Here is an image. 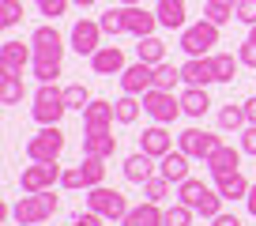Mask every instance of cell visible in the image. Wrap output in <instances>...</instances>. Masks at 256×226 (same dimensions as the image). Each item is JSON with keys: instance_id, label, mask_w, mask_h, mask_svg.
<instances>
[{"instance_id": "4fadbf2b", "label": "cell", "mask_w": 256, "mask_h": 226, "mask_svg": "<svg viewBox=\"0 0 256 226\" xmlns=\"http://www.w3.org/2000/svg\"><path fill=\"white\" fill-rule=\"evenodd\" d=\"M113 121H117V110H113V102H106V98H90V106L83 110V132L113 128Z\"/></svg>"}, {"instance_id": "d590c367", "label": "cell", "mask_w": 256, "mask_h": 226, "mask_svg": "<svg viewBox=\"0 0 256 226\" xmlns=\"http://www.w3.org/2000/svg\"><path fill=\"white\" fill-rule=\"evenodd\" d=\"M196 215H204V218L222 215V192H218V188H208V192L200 196V204H196Z\"/></svg>"}, {"instance_id": "c3c4849f", "label": "cell", "mask_w": 256, "mask_h": 226, "mask_svg": "<svg viewBox=\"0 0 256 226\" xmlns=\"http://www.w3.org/2000/svg\"><path fill=\"white\" fill-rule=\"evenodd\" d=\"M211 222H215V226H241V218H238V215H226V211H222V215H215Z\"/></svg>"}, {"instance_id": "7bdbcfd3", "label": "cell", "mask_w": 256, "mask_h": 226, "mask_svg": "<svg viewBox=\"0 0 256 226\" xmlns=\"http://www.w3.org/2000/svg\"><path fill=\"white\" fill-rule=\"evenodd\" d=\"M234 12H238V23H245V26L256 23V0H238Z\"/></svg>"}, {"instance_id": "74e56055", "label": "cell", "mask_w": 256, "mask_h": 226, "mask_svg": "<svg viewBox=\"0 0 256 226\" xmlns=\"http://www.w3.org/2000/svg\"><path fill=\"white\" fill-rule=\"evenodd\" d=\"M170 185H174V181H166L162 174H154L151 181H144V200H154V204H162V200L170 196Z\"/></svg>"}, {"instance_id": "4316f807", "label": "cell", "mask_w": 256, "mask_h": 226, "mask_svg": "<svg viewBox=\"0 0 256 226\" xmlns=\"http://www.w3.org/2000/svg\"><path fill=\"white\" fill-rule=\"evenodd\" d=\"M215 188L222 192V200H245L252 185H248V178L238 170V174H230V178H218V181H215Z\"/></svg>"}, {"instance_id": "f5cc1de1", "label": "cell", "mask_w": 256, "mask_h": 226, "mask_svg": "<svg viewBox=\"0 0 256 226\" xmlns=\"http://www.w3.org/2000/svg\"><path fill=\"white\" fill-rule=\"evenodd\" d=\"M248 42H256V23H252V26H248Z\"/></svg>"}, {"instance_id": "5bb4252c", "label": "cell", "mask_w": 256, "mask_h": 226, "mask_svg": "<svg viewBox=\"0 0 256 226\" xmlns=\"http://www.w3.org/2000/svg\"><path fill=\"white\" fill-rule=\"evenodd\" d=\"M124 26H128L132 38H147V34L158 30V16L140 8V4H124Z\"/></svg>"}, {"instance_id": "30bf717a", "label": "cell", "mask_w": 256, "mask_h": 226, "mask_svg": "<svg viewBox=\"0 0 256 226\" xmlns=\"http://www.w3.org/2000/svg\"><path fill=\"white\" fill-rule=\"evenodd\" d=\"M30 46H34V60H60L64 56V38H60V30L56 26H38V30L30 34Z\"/></svg>"}, {"instance_id": "ab89813d", "label": "cell", "mask_w": 256, "mask_h": 226, "mask_svg": "<svg viewBox=\"0 0 256 226\" xmlns=\"http://www.w3.org/2000/svg\"><path fill=\"white\" fill-rule=\"evenodd\" d=\"M0 23H4V30L19 26L23 23V4H19V0H4V4H0Z\"/></svg>"}, {"instance_id": "cb8c5ba5", "label": "cell", "mask_w": 256, "mask_h": 226, "mask_svg": "<svg viewBox=\"0 0 256 226\" xmlns=\"http://www.w3.org/2000/svg\"><path fill=\"white\" fill-rule=\"evenodd\" d=\"M162 215H166V211L154 200H144L140 208H128V215L120 218V226H162Z\"/></svg>"}, {"instance_id": "7dc6e473", "label": "cell", "mask_w": 256, "mask_h": 226, "mask_svg": "<svg viewBox=\"0 0 256 226\" xmlns=\"http://www.w3.org/2000/svg\"><path fill=\"white\" fill-rule=\"evenodd\" d=\"M102 222H106V218L98 215V211H90V208L83 211V215H76V218H72V226H102Z\"/></svg>"}, {"instance_id": "4dcf8cb0", "label": "cell", "mask_w": 256, "mask_h": 226, "mask_svg": "<svg viewBox=\"0 0 256 226\" xmlns=\"http://www.w3.org/2000/svg\"><path fill=\"white\" fill-rule=\"evenodd\" d=\"M245 124H248L245 106H222V110H218V128H226V132H241Z\"/></svg>"}, {"instance_id": "ba28073f", "label": "cell", "mask_w": 256, "mask_h": 226, "mask_svg": "<svg viewBox=\"0 0 256 226\" xmlns=\"http://www.w3.org/2000/svg\"><path fill=\"white\" fill-rule=\"evenodd\" d=\"M102 34H106L102 23H94V19H80V23L72 26V34H68V46H72L80 56L90 60V56L102 49Z\"/></svg>"}, {"instance_id": "277c9868", "label": "cell", "mask_w": 256, "mask_h": 226, "mask_svg": "<svg viewBox=\"0 0 256 226\" xmlns=\"http://www.w3.org/2000/svg\"><path fill=\"white\" fill-rule=\"evenodd\" d=\"M177 46H181L188 56H208L211 49L218 46V23H211V19H200V23L184 26Z\"/></svg>"}, {"instance_id": "2e32d148", "label": "cell", "mask_w": 256, "mask_h": 226, "mask_svg": "<svg viewBox=\"0 0 256 226\" xmlns=\"http://www.w3.org/2000/svg\"><path fill=\"white\" fill-rule=\"evenodd\" d=\"M241 154H245V151H238V147L222 144L208 162H204V166L211 170V178H215V181H218V178H230V174H238V170H241Z\"/></svg>"}, {"instance_id": "f907efd6", "label": "cell", "mask_w": 256, "mask_h": 226, "mask_svg": "<svg viewBox=\"0 0 256 226\" xmlns=\"http://www.w3.org/2000/svg\"><path fill=\"white\" fill-rule=\"evenodd\" d=\"M245 208H248V215H252V218H256V185H252V188H248V196H245Z\"/></svg>"}, {"instance_id": "7c38bea8", "label": "cell", "mask_w": 256, "mask_h": 226, "mask_svg": "<svg viewBox=\"0 0 256 226\" xmlns=\"http://www.w3.org/2000/svg\"><path fill=\"white\" fill-rule=\"evenodd\" d=\"M181 83L184 87H211V83H218L211 56H188L181 64Z\"/></svg>"}, {"instance_id": "8fae6325", "label": "cell", "mask_w": 256, "mask_h": 226, "mask_svg": "<svg viewBox=\"0 0 256 226\" xmlns=\"http://www.w3.org/2000/svg\"><path fill=\"white\" fill-rule=\"evenodd\" d=\"M151 87H154V64L136 60V64H128L124 72H120V90H124V94H140L144 98Z\"/></svg>"}, {"instance_id": "f546056e", "label": "cell", "mask_w": 256, "mask_h": 226, "mask_svg": "<svg viewBox=\"0 0 256 226\" xmlns=\"http://www.w3.org/2000/svg\"><path fill=\"white\" fill-rule=\"evenodd\" d=\"M211 64H215V80H218V83H234L241 60H238L234 53H215V56H211Z\"/></svg>"}, {"instance_id": "681fc988", "label": "cell", "mask_w": 256, "mask_h": 226, "mask_svg": "<svg viewBox=\"0 0 256 226\" xmlns=\"http://www.w3.org/2000/svg\"><path fill=\"white\" fill-rule=\"evenodd\" d=\"M245 106V117H248V124H256V94L248 98V102H241Z\"/></svg>"}, {"instance_id": "11a10c76", "label": "cell", "mask_w": 256, "mask_h": 226, "mask_svg": "<svg viewBox=\"0 0 256 226\" xmlns=\"http://www.w3.org/2000/svg\"><path fill=\"white\" fill-rule=\"evenodd\" d=\"M226 4H238V0H226Z\"/></svg>"}, {"instance_id": "bcb514c9", "label": "cell", "mask_w": 256, "mask_h": 226, "mask_svg": "<svg viewBox=\"0 0 256 226\" xmlns=\"http://www.w3.org/2000/svg\"><path fill=\"white\" fill-rule=\"evenodd\" d=\"M238 60L245 68H256V42H245V46L238 49Z\"/></svg>"}, {"instance_id": "d6a6232c", "label": "cell", "mask_w": 256, "mask_h": 226, "mask_svg": "<svg viewBox=\"0 0 256 226\" xmlns=\"http://www.w3.org/2000/svg\"><path fill=\"white\" fill-rule=\"evenodd\" d=\"M208 192V185H204V181H196V178H184L181 185H177V200L181 204H188L192 211H196V204H200V196Z\"/></svg>"}, {"instance_id": "ffe728a7", "label": "cell", "mask_w": 256, "mask_h": 226, "mask_svg": "<svg viewBox=\"0 0 256 226\" xmlns=\"http://www.w3.org/2000/svg\"><path fill=\"white\" fill-rule=\"evenodd\" d=\"M26 64H34V46H23V42H16V38H8L4 46H0V68L23 72Z\"/></svg>"}, {"instance_id": "8992f818", "label": "cell", "mask_w": 256, "mask_h": 226, "mask_svg": "<svg viewBox=\"0 0 256 226\" xmlns=\"http://www.w3.org/2000/svg\"><path fill=\"white\" fill-rule=\"evenodd\" d=\"M144 113L151 117V121H158V124H174L184 110H181V98H174V90L151 87L144 94Z\"/></svg>"}, {"instance_id": "44dd1931", "label": "cell", "mask_w": 256, "mask_h": 226, "mask_svg": "<svg viewBox=\"0 0 256 226\" xmlns=\"http://www.w3.org/2000/svg\"><path fill=\"white\" fill-rule=\"evenodd\" d=\"M188 162H192V158L177 147V151H170V154H162V158H158V174H162L166 181H174V185H181V181L188 178Z\"/></svg>"}, {"instance_id": "d6986e66", "label": "cell", "mask_w": 256, "mask_h": 226, "mask_svg": "<svg viewBox=\"0 0 256 226\" xmlns=\"http://www.w3.org/2000/svg\"><path fill=\"white\" fill-rule=\"evenodd\" d=\"M154 162H158V158H151L147 151H136V154H128V158H124V166H120V170H124V178L132 181V185H144V181H151L154 174H158Z\"/></svg>"}, {"instance_id": "ac0fdd59", "label": "cell", "mask_w": 256, "mask_h": 226, "mask_svg": "<svg viewBox=\"0 0 256 226\" xmlns=\"http://www.w3.org/2000/svg\"><path fill=\"white\" fill-rule=\"evenodd\" d=\"M140 151H147L151 158H162V154L174 151V136L166 132V124L154 121L151 128H144V136H140Z\"/></svg>"}, {"instance_id": "7402d4cb", "label": "cell", "mask_w": 256, "mask_h": 226, "mask_svg": "<svg viewBox=\"0 0 256 226\" xmlns=\"http://www.w3.org/2000/svg\"><path fill=\"white\" fill-rule=\"evenodd\" d=\"M113 151H117V136H113V128L87 132V136H83V154H94V158H113Z\"/></svg>"}, {"instance_id": "52a82bcc", "label": "cell", "mask_w": 256, "mask_h": 226, "mask_svg": "<svg viewBox=\"0 0 256 226\" xmlns=\"http://www.w3.org/2000/svg\"><path fill=\"white\" fill-rule=\"evenodd\" d=\"M60 174L64 170L56 166V162H30V166H23V174H19V188H23V192H46V188L60 185Z\"/></svg>"}, {"instance_id": "f1b7e54d", "label": "cell", "mask_w": 256, "mask_h": 226, "mask_svg": "<svg viewBox=\"0 0 256 226\" xmlns=\"http://www.w3.org/2000/svg\"><path fill=\"white\" fill-rule=\"evenodd\" d=\"M80 178H83V188H94L106 181V158H94V154H83L80 162Z\"/></svg>"}, {"instance_id": "60d3db41", "label": "cell", "mask_w": 256, "mask_h": 226, "mask_svg": "<svg viewBox=\"0 0 256 226\" xmlns=\"http://www.w3.org/2000/svg\"><path fill=\"white\" fill-rule=\"evenodd\" d=\"M30 68L38 83H56V76H60V60H34Z\"/></svg>"}, {"instance_id": "d4e9b609", "label": "cell", "mask_w": 256, "mask_h": 226, "mask_svg": "<svg viewBox=\"0 0 256 226\" xmlns=\"http://www.w3.org/2000/svg\"><path fill=\"white\" fill-rule=\"evenodd\" d=\"M177 98H181V110H184V117H204V113L211 110L208 87H184Z\"/></svg>"}, {"instance_id": "3957f363", "label": "cell", "mask_w": 256, "mask_h": 226, "mask_svg": "<svg viewBox=\"0 0 256 226\" xmlns=\"http://www.w3.org/2000/svg\"><path fill=\"white\" fill-rule=\"evenodd\" d=\"M60 151H64L60 124H42V128L26 140V158H30V162H56Z\"/></svg>"}, {"instance_id": "e575fe53", "label": "cell", "mask_w": 256, "mask_h": 226, "mask_svg": "<svg viewBox=\"0 0 256 226\" xmlns=\"http://www.w3.org/2000/svg\"><path fill=\"white\" fill-rule=\"evenodd\" d=\"M177 83H181V68H174L170 60L154 64V87H162V90H174Z\"/></svg>"}, {"instance_id": "f35d334b", "label": "cell", "mask_w": 256, "mask_h": 226, "mask_svg": "<svg viewBox=\"0 0 256 226\" xmlns=\"http://www.w3.org/2000/svg\"><path fill=\"white\" fill-rule=\"evenodd\" d=\"M64 102H68V110H87L90 106V90L83 87V83H72V87H64Z\"/></svg>"}, {"instance_id": "603a6c76", "label": "cell", "mask_w": 256, "mask_h": 226, "mask_svg": "<svg viewBox=\"0 0 256 226\" xmlns=\"http://www.w3.org/2000/svg\"><path fill=\"white\" fill-rule=\"evenodd\" d=\"M23 94H26L23 72H16V68H0V102H4V106H19Z\"/></svg>"}, {"instance_id": "f6af8a7d", "label": "cell", "mask_w": 256, "mask_h": 226, "mask_svg": "<svg viewBox=\"0 0 256 226\" xmlns=\"http://www.w3.org/2000/svg\"><path fill=\"white\" fill-rule=\"evenodd\" d=\"M60 188H83L80 166H72V170H64V174H60Z\"/></svg>"}, {"instance_id": "9a60e30c", "label": "cell", "mask_w": 256, "mask_h": 226, "mask_svg": "<svg viewBox=\"0 0 256 226\" xmlns=\"http://www.w3.org/2000/svg\"><path fill=\"white\" fill-rule=\"evenodd\" d=\"M124 49L120 46H102L94 56H90V72L94 76H120L124 72Z\"/></svg>"}, {"instance_id": "ee69618b", "label": "cell", "mask_w": 256, "mask_h": 226, "mask_svg": "<svg viewBox=\"0 0 256 226\" xmlns=\"http://www.w3.org/2000/svg\"><path fill=\"white\" fill-rule=\"evenodd\" d=\"M241 151L256 154V124H245V128H241Z\"/></svg>"}, {"instance_id": "7a4b0ae2", "label": "cell", "mask_w": 256, "mask_h": 226, "mask_svg": "<svg viewBox=\"0 0 256 226\" xmlns=\"http://www.w3.org/2000/svg\"><path fill=\"white\" fill-rule=\"evenodd\" d=\"M68 113V102H64V90L56 83H38L34 90V106H30V117L38 124H60V117Z\"/></svg>"}, {"instance_id": "8d00e7d4", "label": "cell", "mask_w": 256, "mask_h": 226, "mask_svg": "<svg viewBox=\"0 0 256 226\" xmlns=\"http://www.w3.org/2000/svg\"><path fill=\"white\" fill-rule=\"evenodd\" d=\"M192 215H196V211H192L188 204L177 200L174 208H166V215H162V226H192Z\"/></svg>"}, {"instance_id": "db71d44e", "label": "cell", "mask_w": 256, "mask_h": 226, "mask_svg": "<svg viewBox=\"0 0 256 226\" xmlns=\"http://www.w3.org/2000/svg\"><path fill=\"white\" fill-rule=\"evenodd\" d=\"M117 4H144V0H117Z\"/></svg>"}, {"instance_id": "83f0119b", "label": "cell", "mask_w": 256, "mask_h": 226, "mask_svg": "<svg viewBox=\"0 0 256 226\" xmlns=\"http://www.w3.org/2000/svg\"><path fill=\"white\" fill-rule=\"evenodd\" d=\"M113 110H117V124H136L140 110H144V98L140 94H120L117 102H113Z\"/></svg>"}, {"instance_id": "6da1fadb", "label": "cell", "mask_w": 256, "mask_h": 226, "mask_svg": "<svg viewBox=\"0 0 256 226\" xmlns=\"http://www.w3.org/2000/svg\"><path fill=\"white\" fill-rule=\"evenodd\" d=\"M53 211H56L53 188H46V192H23L19 204L12 208V218H16L19 226H38V222H49Z\"/></svg>"}, {"instance_id": "836d02e7", "label": "cell", "mask_w": 256, "mask_h": 226, "mask_svg": "<svg viewBox=\"0 0 256 226\" xmlns=\"http://www.w3.org/2000/svg\"><path fill=\"white\" fill-rule=\"evenodd\" d=\"M98 23H102V30L113 34V38H117V34H128V26H124V4H117V8L102 12V19H98Z\"/></svg>"}, {"instance_id": "484cf974", "label": "cell", "mask_w": 256, "mask_h": 226, "mask_svg": "<svg viewBox=\"0 0 256 226\" xmlns=\"http://www.w3.org/2000/svg\"><path fill=\"white\" fill-rule=\"evenodd\" d=\"M136 56L144 60V64H162V60H166V42L154 38V34L136 38Z\"/></svg>"}, {"instance_id": "5b68a950", "label": "cell", "mask_w": 256, "mask_h": 226, "mask_svg": "<svg viewBox=\"0 0 256 226\" xmlns=\"http://www.w3.org/2000/svg\"><path fill=\"white\" fill-rule=\"evenodd\" d=\"M87 208H90V211H98L106 222H120V218L128 215V200H124V192H117V188H106V185L87 188Z\"/></svg>"}, {"instance_id": "9f6ffc18", "label": "cell", "mask_w": 256, "mask_h": 226, "mask_svg": "<svg viewBox=\"0 0 256 226\" xmlns=\"http://www.w3.org/2000/svg\"><path fill=\"white\" fill-rule=\"evenodd\" d=\"M38 226H42V222H38Z\"/></svg>"}, {"instance_id": "1f68e13d", "label": "cell", "mask_w": 256, "mask_h": 226, "mask_svg": "<svg viewBox=\"0 0 256 226\" xmlns=\"http://www.w3.org/2000/svg\"><path fill=\"white\" fill-rule=\"evenodd\" d=\"M204 19H211V23H230V19H238V12H234V4H226V0H204Z\"/></svg>"}, {"instance_id": "9c48e42d", "label": "cell", "mask_w": 256, "mask_h": 226, "mask_svg": "<svg viewBox=\"0 0 256 226\" xmlns=\"http://www.w3.org/2000/svg\"><path fill=\"white\" fill-rule=\"evenodd\" d=\"M177 147H181L188 158H204V162H208L211 154L222 147V140L211 136V132H204V128H184L181 136H177Z\"/></svg>"}, {"instance_id": "e0dca14e", "label": "cell", "mask_w": 256, "mask_h": 226, "mask_svg": "<svg viewBox=\"0 0 256 226\" xmlns=\"http://www.w3.org/2000/svg\"><path fill=\"white\" fill-rule=\"evenodd\" d=\"M154 16H158V26H166V30H184L188 26L184 0H154Z\"/></svg>"}, {"instance_id": "b9f144b4", "label": "cell", "mask_w": 256, "mask_h": 226, "mask_svg": "<svg viewBox=\"0 0 256 226\" xmlns=\"http://www.w3.org/2000/svg\"><path fill=\"white\" fill-rule=\"evenodd\" d=\"M68 4H72V0H34V8H38L42 16H49V19H60L64 12H68Z\"/></svg>"}, {"instance_id": "816d5d0a", "label": "cell", "mask_w": 256, "mask_h": 226, "mask_svg": "<svg viewBox=\"0 0 256 226\" xmlns=\"http://www.w3.org/2000/svg\"><path fill=\"white\" fill-rule=\"evenodd\" d=\"M72 4H76V8H94L98 0H72Z\"/></svg>"}]
</instances>
